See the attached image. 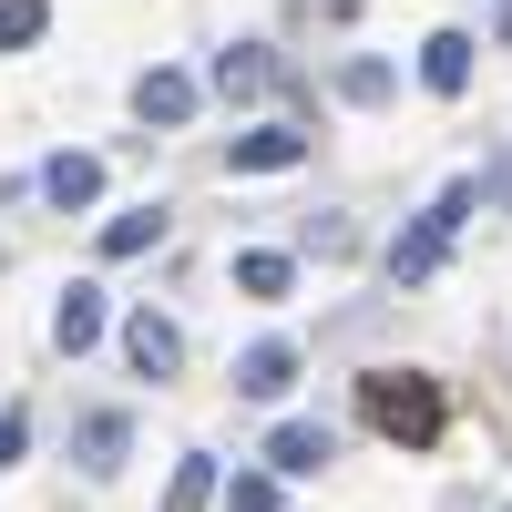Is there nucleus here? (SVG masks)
Returning <instances> with one entry per match:
<instances>
[{"label":"nucleus","mask_w":512,"mask_h":512,"mask_svg":"<svg viewBox=\"0 0 512 512\" xmlns=\"http://www.w3.org/2000/svg\"><path fill=\"white\" fill-rule=\"evenodd\" d=\"M482 205V185L461 175V185H441L431 205H420V216L390 236V256H379V267H390V287H420V277H441V256H451V236H461V216H472Z\"/></svg>","instance_id":"nucleus-2"},{"label":"nucleus","mask_w":512,"mask_h":512,"mask_svg":"<svg viewBox=\"0 0 512 512\" xmlns=\"http://www.w3.org/2000/svg\"><path fill=\"white\" fill-rule=\"evenodd\" d=\"M287 287H297V256H277V246H246V256H236V297H256V308H277Z\"/></svg>","instance_id":"nucleus-14"},{"label":"nucleus","mask_w":512,"mask_h":512,"mask_svg":"<svg viewBox=\"0 0 512 512\" xmlns=\"http://www.w3.org/2000/svg\"><path fill=\"white\" fill-rule=\"evenodd\" d=\"M308 246H318V256H349L359 236H349V216H318V226H308Z\"/></svg>","instance_id":"nucleus-20"},{"label":"nucleus","mask_w":512,"mask_h":512,"mask_svg":"<svg viewBox=\"0 0 512 512\" xmlns=\"http://www.w3.org/2000/svg\"><path fill=\"white\" fill-rule=\"evenodd\" d=\"M123 451H134V410H93V420L72 431V461H82L93 482H113V472H123Z\"/></svg>","instance_id":"nucleus-8"},{"label":"nucleus","mask_w":512,"mask_h":512,"mask_svg":"<svg viewBox=\"0 0 512 512\" xmlns=\"http://www.w3.org/2000/svg\"><path fill=\"white\" fill-rule=\"evenodd\" d=\"M21 451H31V410L11 400V410H0V472H11V461H21Z\"/></svg>","instance_id":"nucleus-19"},{"label":"nucleus","mask_w":512,"mask_h":512,"mask_svg":"<svg viewBox=\"0 0 512 512\" xmlns=\"http://www.w3.org/2000/svg\"><path fill=\"white\" fill-rule=\"evenodd\" d=\"M308 154H318L308 123H246V134H226V175H287Z\"/></svg>","instance_id":"nucleus-3"},{"label":"nucleus","mask_w":512,"mask_h":512,"mask_svg":"<svg viewBox=\"0 0 512 512\" xmlns=\"http://www.w3.org/2000/svg\"><path fill=\"white\" fill-rule=\"evenodd\" d=\"M195 103H205V82H195V72H175V62L134 72V123H144V134H185Z\"/></svg>","instance_id":"nucleus-4"},{"label":"nucleus","mask_w":512,"mask_h":512,"mask_svg":"<svg viewBox=\"0 0 512 512\" xmlns=\"http://www.w3.org/2000/svg\"><path fill=\"white\" fill-rule=\"evenodd\" d=\"M502 512H512V502H502Z\"/></svg>","instance_id":"nucleus-22"},{"label":"nucleus","mask_w":512,"mask_h":512,"mask_svg":"<svg viewBox=\"0 0 512 512\" xmlns=\"http://www.w3.org/2000/svg\"><path fill=\"white\" fill-rule=\"evenodd\" d=\"M328 461H338V431H328V420H277V431H267V472H277V482H318Z\"/></svg>","instance_id":"nucleus-5"},{"label":"nucleus","mask_w":512,"mask_h":512,"mask_svg":"<svg viewBox=\"0 0 512 512\" xmlns=\"http://www.w3.org/2000/svg\"><path fill=\"white\" fill-rule=\"evenodd\" d=\"M41 21H52L41 0H0V52H31V41H41Z\"/></svg>","instance_id":"nucleus-17"},{"label":"nucleus","mask_w":512,"mask_h":512,"mask_svg":"<svg viewBox=\"0 0 512 512\" xmlns=\"http://www.w3.org/2000/svg\"><path fill=\"white\" fill-rule=\"evenodd\" d=\"M164 226H175V205H123V216L93 236L103 246V267H123V256H144V246H164Z\"/></svg>","instance_id":"nucleus-13"},{"label":"nucleus","mask_w":512,"mask_h":512,"mask_svg":"<svg viewBox=\"0 0 512 512\" xmlns=\"http://www.w3.org/2000/svg\"><path fill=\"white\" fill-rule=\"evenodd\" d=\"M103 318H113V297H103L93 277H72V287H62V308H52V349H72V359H82V349L103 338Z\"/></svg>","instance_id":"nucleus-9"},{"label":"nucleus","mask_w":512,"mask_h":512,"mask_svg":"<svg viewBox=\"0 0 512 512\" xmlns=\"http://www.w3.org/2000/svg\"><path fill=\"white\" fill-rule=\"evenodd\" d=\"M226 512H277V472H236L226 482Z\"/></svg>","instance_id":"nucleus-18"},{"label":"nucleus","mask_w":512,"mask_h":512,"mask_svg":"<svg viewBox=\"0 0 512 512\" xmlns=\"http://www.w3.org/2000/svg\"><path fill=\"white\" fill-rule=\"evenodd\" d=\"M123 369H134V379H175L185 369V328L154 318V308H134V318H123Z\"/></svg>","instance_id":"nucleus-6"},{"label":"nucleus","mask_w":512,"mask_h":512,"mask_svg":"<svg viewBox=\"0 0 512 512\" xmlns=\"http://www.w3.org/2000/svg\"><path fill=\"white\" fill-rule=\"evenodd\" d=\"M472 52H482V41L461 31V21L431 31V41H420V93H441V103H451V93H472Z\"/></svg>","instance_id":"nucleus-7"},{"label":"nucleus","mask_w":512,"mask_h":512,"mask_svg":"<svg viewBox=\"0 0 512 512\" xmlns=\"http://www.w3.org/2000/svg\"><path fill=\"white\" fill-rule=\"evenodd\" d=\"M492 41H502V52H512V0H492Z\"/></svg>","instance_id":"nucleus-21"},{"label":"nucleus","mask_w":512,"mask_h":512,"mask_svg":"<svg viewBox=\"0 0 512 512\" xmlns=\"http://www.w3.org/2000/svg\"><path fill=\"white\" fill-rule=\"evenodd\" d=\"M338 93H349V103H390L400 93V62L390 52H349V62H338Z\"/></svg>","instance_id":"nucleus-15"},{"label":"nucleus","mask_w":512,"mask_h":512,"mask_svg":"<svg viewBox=\"0 0 512 512\" xmlns=\"http://www.w3.org/2000/svg\"><path fill=\"white\" fill-rule=\"evenodd\" d=\"M216 492H226V482H216V451H185V461H175V482H164V512H205Z\"/></svg>","instance_id":"nucleus-16"},{"label":"nucleus","mask_w":512,"mask_h":512,"mask_svg":"<svg viewBox=\"0 0 512 512\" xmlns=\"http://www.w3.org/2000/svg\"><path fill=\"white\" fill-rule=\"evenodd\" d=\"M41 195H52L62 216H82V205H103V154H52V164H41Z\"/></svg>","instance_id":"nucleus-12"},{"label":"nucleus","mask_w":512,"mask_h":512,"mask_svg":"<svg viewBox=\"0 0 512 512\" xmlns=\"http://www.w3.org/2000/svg\"><path fill=\"white\" fill-rule=\"evenodd\" d=\"M205 82H216L226 103H256V93L277 82V52H267V41H226V52H216V72H205Z\"/></svg>","instance_id":"nucleus-11"},{"label":"nucleus","mask_w":512,"mask_h":512,"mask_svg":"<svg viewBox=\"0 0 512 512\" xmlns=\"http://www.w3.org/2000/svg\"><path fill=\"white\" fill-rule=\"evenodd\" d=\"M359 400H369V420H379V441H400V451H431L441 420H451L441 379H420V369H369Z\"/></svg>","instance_id":"nucleus-1"},{"label":"nucleus","mask_w":512,"mask_h":512,"mask_svg":"<svg viewBox=\"0 0 512 512\" xmlns=\"http://www.w3.org/2000/svg\"><path fill=\"white\" fill-rule=\"evenodd\" d=\"M297 390V338H256L236 359V400H287Z\"/></svg>","instance_id":"nucleus-10"}]
</instances>
